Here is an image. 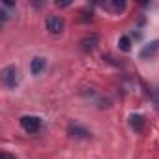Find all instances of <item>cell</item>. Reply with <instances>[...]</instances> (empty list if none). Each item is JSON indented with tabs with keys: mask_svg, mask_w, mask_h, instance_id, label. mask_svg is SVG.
<instances>
[{
	"mask_svg": "<svg viewBox=\"0 0 159 159\" xmlns=\"http://www.w3.org/2000/svg\"><path fill=\"white\" fill-rule=\"evenodd\" d=\"M157 52H159V39H155V41L144 45V49L140 51V58H153Z\"/></svg>",
	"mask_w": 159,
	"mask_h": 159,
	"instance_id": "cell-7",
	"label": "cell"
},
{
	"mask_svg": "<svg viewBox=\"0 0 159 159\" xmlns=\"http://www.w3.org/2000/svg\"><path fill=\"white\" fill-rule=\"evenodd\" d=\"M45 26H47V30H49L51 34H60V32L64 30V26H66V21H64L62 17L52 15V17H47Z\"/></svg>",
	"mask_w": 159,
	"mask_h": 159,
	"instance_id": "cell-4",
	"label": "cell"
},
{
	"mask_svg": "<svg viewBox=\"0 0 159 159\" xmlns=\"http://www.w3.org/2000/svg\"><path fill=\"white\" fill-rule=\"evenodd\" d=\"M129 125H131L135 131H142V127H144V118L139 116V114H133V116L129 118Z\"/></svg>",
	"mask_w": 159,
	"mask_h": 159,
	"instance_id": "cell-9",
	"label": "cell"
},
{
	"mask_svg": "<svg viewBox=\"0 0 159 159\" xmlns=\"http://www.w3.org/2000/svg\"><path fill=\"white\" fill-rule=\"evenodd\" d=\"M45 67H47V60L43 56H36L30 60V71L34 75H39L41 71H45Z\"/></svg>",
	"mask_w": 159,
	"mask_h": 159,
	"instance_id": "cell-6",
	"label": "cell"
},
{
	"mask_svg": "<svg viewBox=\"0 0 159 159\" xmlns=\"http://www.w3.org/2000/svg\"><path fill=\"white\" fill-rule=\"evenodd\" d=\"M103 6L109 11H112V13H122L125 10V2H124V0H109V2H105Z\"/></svg>",
	"mask_w": 159,
	"mask_h": 159,
	"instance_id": "cell-8",
	"label": "cell"
},
{
	"mask_svg": "<svg viewBox=\"0 0 159 159\" xmlns=\"http://www.w3.org/2000/svg\"><path fill=\"white\" fill-rule=\"evenodd\" d=\"M98 43H99L98 34H86V36L81 38V41H79V45H81V51H84V52L94 51V49L98 47Z\"/></svg>",
	"mask_w": 159,
	"mask_h": 159,
	"instance_id": "cell-3",
	"label": "cell"
},
{
	"mask_svg": "<svg viewBox=\"0 0 159 159\" xmlns=\"http://www.w3.org/2000/svg\"><path fill=\"white\" fill-rule=\"evenodd\" d=\"M67 133L71 137H77V139H88L90 137V131L83 125H79V124H69L67 125Z\"/></svg>",
	"mask_w": 159,
	"mask_h": 159,
	"instance_id": "cell-5",
	"label": "cell"
},
{
	"mask_svg": "<svg viewBox=\"0 0 159 159\" xmlns=\"http://www.w3.org/2000/svg\"><path fill=\"white\" fill-rule=\"evenodd\" d=\"M0 159H15V155H11L8 152H2V153H0Z\"/></svg>",
	"mask_w": 159,
	"mask_h": 159,
	"instance_id": "cell-11",
	"label": "cell"
},
{
	"mask_svg": "<svg viewBox=\"0 0 159 159\" xmlns=\"http://www.w3.org/2000/svg\"><path fill=\"white\" fill-rule=\"evenodd\" d=\"M0 79H2L6 88H15L19 84V69L15 66H6L0 71Z\"/></svg>",
	"mask_w": 159,
	"mask_h": 159,
	"instance_id": "cell-1",
	"label": "cell"
},
{
	"mask_svg": "<svg viewBox=\"0 0 159 159\" xmlns=\"http://www.w3.org/2000/svg\"><path fill=\"white\" fill-rule=\"evenodd\" d=\"M21 127L26 133H36L41 127V118L39 116H23L21 118Z\"/></svg>",
	"mask_w": 159,
	"mask_h": 159,
	"instance_id": "cell-2",
	"label": "cell"
},
{
	"mask_svg": "<svg viewBox=\"0 0 159 159\" xmlns=\"http://www.w3.org/2000/svg\"><path fill=\"white\" fill-rule=\"evenodd\" d=\"M69 4H71V2H56V6H58V8H67Z\"/></svg>",
	"mask_w": 159,
	"mask_h": 159,
	"instance_id": "cell-12",
	"label": "cell"
},
{
	"mask_svg": "<svg viewBox=\"0 0 159 159\" xmlns=\"http://www.w3.org/2000/svg\"><path fill=\"white\" fill-rule=\"evenodd\" d=\"M155 103H157V105H159V90H157V92H155Z\"/></svg>",
	"mask_w": 159,
	"mask_h": 159,
	"instance_id": "cell-13",
	"label": "cell"
},
{
	"mask_svg": "<svg viewBox=\"0 0 159 159\" xmlns=\"http://www.w3.org/2000/svg\"><path fill=\"white\" fill-rule=\"evenodd\" d=\"M118 47H120L122 51L127 52V51L131 49V41H129V38H127V36H122V38L118 39Z\"/></svg>",
	"mask_w": 159,
	"mask_h": 159,
	"instance_id": "cell-10",
	"label": "cell"
}]
</instances>
